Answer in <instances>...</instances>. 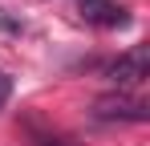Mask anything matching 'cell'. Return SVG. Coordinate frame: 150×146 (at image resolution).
<instances>
[{"label":"cell","mask_w":150,"mask_h":146,"mask_svg":"<svg viewBox=\"0 0 150 146\" xmlns=\"http://www.w3.org/2000/svg\"><path fill=\"white\" fill-rule=\"evenodd\" d=\"M146 69H150L146 45H134V49H126L118 61L105 65V77H110L118 89H130V85H142V81H146Z\"/></svg>","instance_id":"cell-1"},{"label":"cell","mask_w":150,"mask_h":146,"mask_svg":"<svg viewBox=\"0 0 150 146\" xmlns=\"http://www.w3.org/2000/svg\"><path fill=\"white\" fill-rule=\"evenodd\" d=\"M98 122H146V101L134 94H110L93 106Z\"/></svg>","instance_id":"cell-2"},{"label":"cell","mask_w":150,"mask_h":146,"mask_svg":"<svg viewBox=\"0 0 150 146\" xmlns=\"http://www.w3.org/2000/svg\"><path fill=\"white\" fill-rule=\"evenodd\" d=\"M77 12L89 24H101V28H118L126 24V8L114 4V0H77Z\"/></svg>","instance_id":"cell-3"},{"label":"cell","mask_w":150,"mask_h":146,"mask_svg":"<svg viewBox=\"0 0 150 146\" xmlns=\"http://www.w3.org/2000/svg\"><path fill=\"white\" fill-rule=\"evenodd\" d=\"M8 97H12V77L0 69V110H4V101H8Z\"/></svg>","instance_id":"cell-4"},{"label":"cell","mask_w":150,"mask_h":146,"mask_svg":"<svg viewBox=\"0 0 150 146\" xmlns=\"http://www.w3.org/2000/svg\"><path fill=\"white\" fill-rule=\"evenodd\" d=\"M41 146H61V142H57V138H45V142H41Z\"/></svg>","instance_id":"cell-5"}]
</instances>
